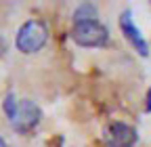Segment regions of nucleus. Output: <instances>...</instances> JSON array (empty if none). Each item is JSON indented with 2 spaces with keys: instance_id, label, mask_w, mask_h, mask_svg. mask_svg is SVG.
Wrapping results in <instances>:
<instances>
[{
  "instance_id": "2",
  "label": "nucleus",
  "mask_w": 151,
  "mask_h": 147,
  "mask_svg": "<svg viewBox=\"0 0 151 147\" xmlns=\"http://www.w3.org/2000/svg\"><path fill=\"white\" fill-rule=\"evenodd\" d=\"M71 38H73L76 44H80V46L94 48V46H105L107 44L109 32L97 19H92V21H78V23H73Z\"/></svg>"
},
{
  "instance_id": "8",
  "label": "nucleus",
  "mask_w": 151,
  "mask_h": 147,
  "mask_svg": "<svg viewBox=\"0 0 151 147\" xmlns=\"http://www.w3.org/2000/svg\"><path fill=\"white\" fill-rule=\"evenodd\" d=\"M0 147H6V145H4V141H2V137H0Z\"/></svg>"
},
{
  "instance_id": "6",
  "label": "nucleus",
  "mask_w": 151,
  "mask_h": 147,
  "mask_svg": "<svg viewBox=\"0 0 151 147\" xmlns=\"http://www.w3.org/2000/svg\"><path fill=\"white\" fill-rule=\"evenodd\" d=\"M94 17H97V6L94 4H80L78 9H76V13H73L76 23L78 21H92Z\"/></svg>"
},
{
  "instance_id": "1",
  "label": "nucleus",
  "mask_w": 151,
  "mask_h": 147,
  "mask_svg": "<svg viewBox=\"0 0 151 147\" xmlns=\"http://www.w3.org/2000/svg\"><path fill=\"white\" fill-rule=\"evenodd\" d=\"M48 40V27L46 23L38 21V19H32V21H25L17 32V48L29 55V53H38Z\"/></svg>"
},
{
  "instance_id": "5",
  "label": "nucleus",
  "mask_w": 151,
  "mask_h": 147,
  "mask_svg": "<svg viewBox=\"0 0 151 147\" xmlns=\"http://www.w3.org/2000/svg\"><path fill=\"white\" fill-rule=\"evenodd\" d=\"M120 27H122V32H124V36L130 40V44L134 46L143 57H147L149 55V46H147V42H145V38L141 36V32H139V27L132 23V17H130V13L126 11L122 17H120Z\"/></svg>"
},
{
  "instance_id": "4",
  "label": "nucleus",
  "mask_w": 151,
  "mask_h": 147,
  "mask_svg": "<svg viewBox=\"0 0 151 147\" xmlns=\"http://www.w3.org/2000/svg\"><path fill=\"white\" fill-rule=\"evenodd\" d=\"M105 141L109 147H134L137 130L124 122H113L105 130Z\"/></svg>"
},
{
  "instance_id": "3",
  "label": "nucleus",
  "mask_w": 151,
  "mask_h": 147,
  "mask_svg": "<svg viewBox=\"0 0 151 147\" xmlns=\"http://www.w3.org/2000/svg\"><path fill=\"white\" fill-rule=\"evenodd\" d=\"M40 118H42L40 107L29 99H21V101H17V107L11 116V124L17 133H29L32 128L38 126Z\"/></svg>"
},
{
  "instance_id": "7",
  "label": "nucleus",
  "mask_w": 151,
  "mask_h": 147,
  "mask_svg": "<svg viewBox=\"0 0 151 147\" xmlns=\"http://www.w3.org/2000/svg\"><path fill=\"white\" fill-rule=\"evenodd\" d=\"M15 107H17V101H15V97H13V95H9V97H6V101H4V112L9 114V118L13 116Z\"/></svg>"
}]
</instances>
